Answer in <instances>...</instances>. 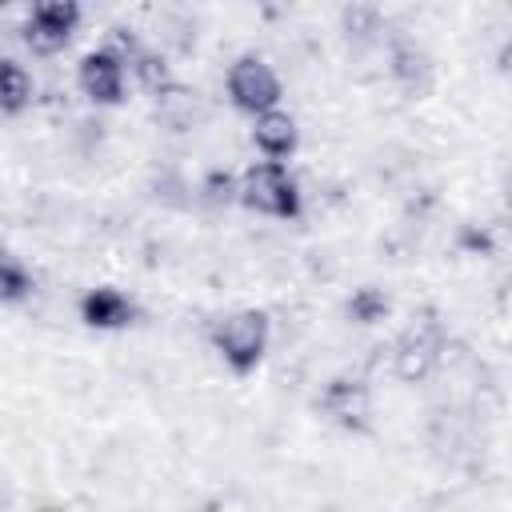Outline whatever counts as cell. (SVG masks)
Returning <instances> with one entry per match:
<instances>
[{
    "instance_id": "7a4b0ae2",
    "label": "cell",
    "mask_w": 512,
    "mask_h": 512,
    "mask_svg": "<svg viewBox=\"0 0 512 512\" xmlns=\"http://www.w3.org/2000/svg\"><path fill=\"white\" fill-rule=\"evenodd\" d=\"M236 204H244L256 216H272V220H296L304 208L296 176L288 172V164H272V160H256L240 172Z\"/></svg>"
},
{
    "instance_id": "e0dca14e",
    "label": "cell",
    "mask_w": 512,
    "mask_h": 512,
    "mask_svg": "<svg viewBox=\"0 0 512 512\" xmlns=\"http://www.w3.org/2000/svg\"><path fill=\"white\" fill-rule=\"evenodd\" d=\"M340 24L348 36H372V32H380V8L376 4H348L340 12Z\"/></svg>"
},
{
    "instance_id": "3957f363",
    "label": "cell",
    "mask_w": 512,
    "mask_h": 512,
    "mask_svg": "<svg viewBox=\"0 0 512 512\" xmlns=\"http://www.w3.org/2000/svg\"><path fill=\"white\" fill-rule=\"evenodd\" d=\"M224 88H228V100L236 112L244 116H264V112H276L280 100H284V84L276 76V68L256 56V52H244L228 64V76H224Z\"/></svg>"
},
{
    "instance_id": "ac0fdd59",
    "label": "cell",
    "mask_w": 512,
    "mask_h": 512,
    "mask_svg": "<svg viewBox=\"0 0 512 512\" xmlns=\"http://www.w3.org/2000/svg\"><path fill=\"white\" fill-rule=\"evenodd\" d=\"M36 512H68V508H64V504H40Z\"/></svg>"
},
{
    "instance_id": "6da1fadb",
    "label": "cell",
    "mask_w": 512,
    "mask_h": 512,
    "mask_svg": "<svg viewBox=\"0 0 512 512\" xmlns=\"http://www.w3.org/2000/svg\"><path fill=\"white\" fill-rule=\"evenodd\" d=\"M272 340V320L264 308H236L212 324V348L224 360L232 376H252L268 352Z\"/></svg>"
},
{
    "instance_id": "ba28073f",
    "label": "cell",
    "mask_w": 512,
    "mask_h": 512,
    "mask_svg": "<svg viewBox=\"0 0 512 512\" xmlns=\"http://www.w3.org/2000/svg\"><path fill=\"white\" fill-rule=\"evenodd\" d=\"M136 316H140L136 300H132L128 292L112 288V284L88 288V292L80 296V320H84L88 328H96V332H120V328L136 324Z\"/></svg>"
},
{
    "instance_id": "5bb4252c",
    "label": "cell",
    "mask_w": 512,
    "mask_h": 512,
    "mask_svg": "<svg viewBox=\"0 0 512 512\" xmlns=\"http://www.w3.org/2000/svg\"><path fill=\"white\" fill-rule=\"evenodd\" d=\"M156 116H160L164 124H172V128H188V120L196 116V100H192V92L180 88V84L164 88V92L156 96Z\"/></svg>"
},
{
    "instance_id": "5b68a950",
    "label": "cell",
    "mask_w": 512,
    "mask_h": 512,
    "mask_svg": "<svg viewBox=\"0 0 512 512\" xmlns=\"http://www.w3.org/2000/svg\"><path fill=\"white\" fill-rule=\"evenodd\" d=\"M444 344H448V332H444V324H440L436 316L412 320V324L396 336V344H392V372H396L400 380H408V384L432 376V368L440 364Z\"/></svg>"
},
{
    "instance_id": "8fae6325",
    "label": "cell",
    "mask_w": 512,
    "mask_h": 512,
    "mask_svg": "<svg viewBox=\"0 0 512 512\" xmlns=\"http://www.w3.org/2000/svg\"><path fill=\"white\" fill-rule=\"evenodd\" d=\"M392 76H396L404 88H424L428 76H432V60H428V52H424L420 44H412V40L392 44Z\"/></svg>"
},
{
    "instance_id": "277c9868",
    "label": "cell",
    "mask_w": 512,
    "mask_h": 512,
    "mask_svg": "<svg viewBox=\"0 0 512 512\" xmlns=\"http://www.w3.org/2000/svg\"><path fill=\"white\" fill-rule=\"evenodd\" d=\"M80 20H84V8L76 0H36L20 24V36L36 56H56L68 48Z\"/></svg>"
},
{
    "instance_id": "9c48e42d",
    "label": "cell",
    "mask_w": 512,
    "mask_h": 512,
    "mask_svg": "<svg viewBox=\"0 0 512 512\" xmlns=\"http://www.w3.org/2000/svg\"><path fill=\"white\" fill-rule=\"evenodd\" d=\"M252 144H256V152H260L264 160H272V164H284V160L296 152V144H300V128H296V116H288L284 108L256 116V120H252Z\"/></svg>"
},
{
    "instance_id": "52a82bcc",
    "label": "cell",
    "mask_w": 512,
    "mask_h": 512,
    "mask_svg": "<svg viewBox=\"0 0 512 512\" xmlns=\"http://www.w3.org/2000/svg\"><path fill=\"white\" fill-rule=\"evenodd\" d=\"M76 84H80V92H84L92 104L112 108V104L124 100V64H120L112 52L92 48V52H84L80 64H76Z\"/></svg>"
},
{
    "instance_id": "2e32d148",
    "label": "cell",
    "mask_w": 512,
    "mask_h": 512,
    "mask_svg": "<svg viewBox=\"0 0 512 512\" xmlns=\"http://www.w3.org/2000/svg\"><path fill=\"white\" fill-rule=\"evenodd\" d=\"M236 188H240V176L216 168V172L204 176L200 196H204V204H212V208H228V204H236Z\"/></svg>"
},
{
    "instance_id": "9a60e30c",
    "label": "cell",
    "mask_w": 512,
    "mask_h": 512,
    "mask_svg": "<svg viewBox=\"0 0 512 512\" xmlns=\"http://www.w3.org/2000/svg\"><path fill=\"white\" fill-rule=\"evenodd\" d=\"M388 308H392V300H388L380 288H372V284H364V288H356V292L348 296V316H352L356 324H376V320L388 316Z\"/></svg>"
},
{
    "instance_id": "7c38bea8",
    "label": "cell",
    "mask_w": 512,
    "mask_h": 512,
    "mask_svg": "<svg viewBox=\"0 0 512 512\" xmlns=\"http://www.w3.org/2000/svg\"><path fill=\"white\" fill-rule=\"evenodd\" d=\"M32 288H36V276L28 272V264L16 252L0 248V304H24Z\"/></svg>"
},
{
    "instance_id": "4fadbf2b",
    "label": "cell",
    "mask_w": 512,
    "mask_h": 512,
    "mask_svg": "<svg viewBox=\"0 0 512 512\" xmlns=\"http://www.w3.org/2000/svg\"><path fill=\"white\" fill-rule=\"evenodd\" d=\"M128 68H132L136 84H140L148 96H160L164 88H172V84H176V80H172V68H168V60H164L160 52H148V48H144V52H140V56H136Z\"/></svg>"
},
{
    "instance_id": "8992f818",
    "label": "cell",
    "mask_w": 512,
    "mask_h": 512,
    "mask_svg": "<svg viewBox=\"0 0 512 512\" xmlns=\"http://www.w3.org/2000/svg\"><path fill=\"white\" fill-rule=\"evenodd\" d=\"M324 420H332L344 432H368L372 424V388L360 376H332L316 400Z\"/></svg>"
},
{
    "instance_id": "30bf717a",
    "label": "cell",
    "mask_w": 512,
    "mask_h": 512,
    "mask_svg": "<svg viewBox=\"0 0 512 512\" xmlns=\"http://www.w3.org/2000/svg\"><path fill=\"white\" fill-rule=\"evenodd\" d=\"M32 104V76L20 60L0 56V112L4 116H20Z\"/></svg>"
}]
</instances>
